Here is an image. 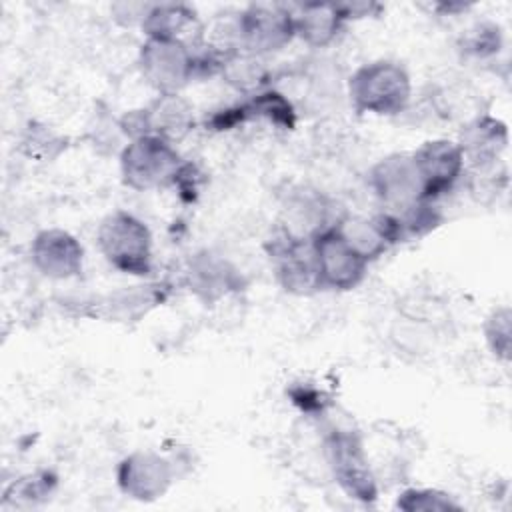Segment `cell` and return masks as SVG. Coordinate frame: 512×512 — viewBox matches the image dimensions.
Listing matches in <instances>:
<instances>
[{"mask_svg":"<svg viewBox=\"0 0 512 512\" xmlns=\"http://www.w3.org/2000/svg\"><path fill=\"white\" fill-rule=\"evenodd\" d=\"M96 242L110 266L132 276L152 272V234L148 226L126 210L108 214L96 232Z\"/></svg>","mask_w":512,"mask_h":512,"instance_id":"obj_3","label":"cell"},{"mask_svg":"<svg viewBox=\"0 0 512 512\" xmlns=\"http://www.w3.org/2000/svg\"><path fill=\"white\" fill-rule=\"evenodd\" d=\"M346 22L348 18L342 10V4L308 2L298 6L294 12L296 38H300L310 48H324L332 44Z\"/></svg>","mask_w":512,"mask_h":512,"instance_id":"obj_15","label":"cell"},{"mask_svg":"<svg viewBox=\"0 0 512 512\" xmlns=\"http://www.w3.org/2000/svg\"><path fill=\"white\" fill-rule=\"evenodd\" d=\"M370 188L384 212H400L426 202L424 184L412 154L396 152L380 158L370 170Z\"/></svg>","mask_w":512,"mask_h":512,"instance_id":"obj_8","label":"cell"},{"mask_svg":"<svg viewBox=\"0 0 512 512\" xmlns=\"http://www.w3.org/2000/svg\"><path fill=\"white\" fill-rule=\"evenodd\" d=\"M348 98L358 114L396 116L410 104V74L392 60L362 64L348 80Z\"/></svg>","mask_w":512,"mask_h":512,"instance_id":"obj_1","label":"cell"},{"mask_svg":"<svg viewBox=\"0 0 512 512\" xmlns=\"http://www.w3.org/2000/svg\"><path fill=\"white\" fill-rule=\"evenodd\" d=\"M138 66L158 94H178L200 70L194 44L170 38H146L140 46Z\"/></svg>","mask_w":512,"mask_h":512,"instance_id":"obj_4","label":"cell"},{"mask_svg":"<svg viewBox=\"0 0 512 512\" xmlns=\"http://www.w3.org/2000/svg\"><path fill=\"white\" fill-rule=\"evenodd\" d=\"M186 276H188L190 290L204 302H214L242 286V280L236 268L228 260L212 252H202L192 256Z\"/></svg>","mask_w":512,"mask_h":512,"instance_id":"obj_14","label":"cell"},{"mask_svg":"<svg viewBox=\"0 0 512 512\" xmlns=\"http://www.w3.org/2000/svg\"><path fill=\"white\" fill-rule=\"evenodd\" d=\"M140 28L146 38H170L192 44L190 30H198V20L196 12L186 4H152Z\"/></svg>","mask_w":512,"mask_h":512,"instance_id":"obj_16","label":"cell"},{"mask_svg":"<svg viewBox=\"0 0 512 512\" xmlns=\"http://www.w3.org/2000/svg\"><path fill=\"white\" fill-rule=\"evenodd\" d=\"M336 228L346 238V242L358 254H362L368 262L376 260L392 246V240H390L378 214L372 218L342 216V220L336 224Z\"/></svg>","mask_w":512,"mask_h":512,"instance_id":"obj_17","label":"cell"},{"mask_svg":"<svg viewBox=\"0 0 512 512\" xmlns=\"http://www.w3.org/2000/svg\"><path fill=\"white\" fill-rule=\"evenodd\" d=\"M270 262L278 284L292 294H312L320 286L312 238H302L280 228L268 242Z\"/></svg>","mask_w":512,"mask_h":512,"instance_id":"obj_7","label":"cell"},{"mask_svg":"<svg viewBox=\"0 0 512 512\" xmlns=\"http://www.w3.org/2000/svg\"><path fill=\"white\" fill-rule=\"evenodd\" d=\"M456 142L462 150L466 170H492L498 166L500 156L508 146V128L502 120L490 114H478L462 126Z\"/></svg>","mask_w":512,"mask_h":512,"instance_id":"obj_12","label":"cell"},{"mask_svg":"<svg viewBox=\"0 0 512 512\" xmlns=\"http://www.w3.org/2000/svg\"><path fill=\"white\" fill-rule=\"evenodd\" d=\"M414 164L424 184L426 200H434L450 192L466 174L464 156L458 142L448 138H434L412 152Z\"/></svg>","mask_w":512,"mask_h":512,"instance_id":"obj_11","label":"cell"},{"mask_svg":"<svg viewBox=\"0 0 512 512\" xmlns=\"http://www.w3.org/2000/svg\"><path fill=\"white\" fill-rule=\"evenodd\" d=\"M312 248L322 288L352 290L366 278L370 262L346 242L336 226L316 234Z\"/></svg>","mask_w":512,"mask_h":512,"instance_id":"obj_9","label":"cell"},{"mask_svg":"<svg viewBox=\"0 0 512 512\" xmlns=\"http://www.w3.org/2000/svg\"><path fill=\"white\" fill-rule=\"evenodd\" d=\"M48 474H28L24 478H18L14 480L6 492H4V502H14L16 504H22V502H34L42 496H46L50 492V482H48Z\"/></svg>","mask_w":512,"mask_h":512,"instance_id":"obj_21","label":"cell"},{"mask_svg":"<svg viewBox=\"0 0 512 512\" xmlns=\"http://www.w3.org/2000/svg\"><path fill=\"white\" fill-rule=\"evenodd\" d=\"M184 164L174 142L154 134L132 138L120 150L122 182L140 192L176 186Z\"/></svg>","mask_w":512,"mask_h":512,"instance_id":"obj_2","label":"cell"},{"mask_svg":"<svg viewBox=\"0 0 512 512\" xmlns=\"http://www.w3.org/2000/svg\"><path fill=\"white\" fill-rule=\"evenodd\" d=\"M30 258L40 274L54 280H68L82 272L84 250L70 232L48 228L34 236Z\"/></svg>","mask_w":512,"mask_h":512,"instance_id":"obj_13","label":"cell"},{"mask_svg":"<svg viewBox=\"0 0 512 512\" xmlns=\"http://www.w3.org/2000/svg\"><path fill=\"white\" fill-rule=\"evenodd\" d=\"M512 314L508 306H500L490 312V316L484 322V340L490 352L498 360L510 358V346H512Z\"/></svg>","mask_w":512,"mask_h":512,"instance_id":"obj_18","label":"cell"},{"mask_svg":"<svg viewBox=\"0 0 512 512\" xmlns=\"http://www.w3.org/2000/svg\"><path fill=\"white\" fill-rule=\"evenodd\" d=\"M502 46V34L500 28L496 24H476L472 30H468V34L462 38V50L468 56L474 58H490L494 54H498Z\"/></svg>","mask_w":512,"mask_h":512,"instance_id":"obj_19","label":"cell"},{"mask_svg":"<svg viewBox=\"0 0 512 512\" xmlns=\"http://www.w3.org/2000/svg\"><path fill=\"white\" fill-rule=\"evenodd\" d=\"M396 506L406 510V512H414V510H454V508H460L458 502H454L450 498V494L434 490V488H410V490H404L398 496Z\"/></svg>","mask_w":512,"mask_h":512,"instance_id":"obj_20","label":"cell"},{"mask_svg":"<svg viewBox=\"0 0 512 512\" xmlns=\"http://www.w3.org/2000/svg\"><path fill=\"white\" fill-rule=\"evenodd\" d=\"M326 462L338 486L356 500L372 502L378 494L376 476L360 436L352 430H332L324 438Z\"/></svg>","mask_w":512,"mask_h":512,"instance_id":"obj_5","label":"cell"},{"mask_svg":"<svg viewBox=\"0 0 512 512\" xmlns=\"http://www.w3.org/2000/svg\"><path fill=\"white\" fill-rule=\"evenodd\" d=\"M118 486L120 490L142 502L162 498L174 482L172 462L152 450H138L128 454L118 464Z\"/></svg>","mask_w":512,"mask_h":512,"instance_id":"obj_10","label":"cell"},{"mask_svg":"<svg viewBox=\"0 0 512 512\" xmlns=\"http://www.w3.org/2000/svg\"><path fill=\"white\" fill-rule=\"evenodd\" d=\"M294 38V12L286 6L252 4L238 14V44L246 54H274Z\"/></svg>","mask_w":512,"mask_h":512,"instance_id":"obj_6","label":"cell"}]
</instances>
